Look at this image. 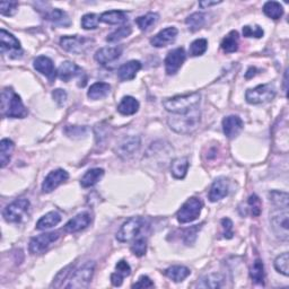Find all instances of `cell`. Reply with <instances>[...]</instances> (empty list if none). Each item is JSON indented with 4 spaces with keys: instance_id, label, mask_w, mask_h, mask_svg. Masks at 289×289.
<instances>
[{
    "instance_id": "obj_1",
    "label": "cell",
    "mask_w": 289,
    "mask_h": 289,
    "mask_svg": "<svg viewBox=\"0 0 289 289\" xmlns=\"http://www.w3.org/2000/svg\"><path fill=\"white\" fill-rule=\"evenodd\" d=\"M201 101L200 93H192L182 96H174L163 102V106L167 112L172 114L182 115L190 113L196 109H199Z\"/></svg>"
},
{
    "instance_id": "obj_2",
    "label": "cell",
    "mask_w": 289,
    "mask_h": 289,
    "mask_svg": "<svg viewBox=\"0 0 289 289\" xmlns=\"http://www.w3.org/2000/svg\"><path fill=\"white\" fill-rule=\"evenodd\" d=\"M200 110L196 109L191 111L190 113L182 115H177L174 114L173 117L168 118L167 123L169 128L174 130L178 133H183V134H189L192 133L198 129L200 124Z\"/></svg>"
},
{
    "instance_id": "obj_3",
    "label": "cell",
    "mask_w": 289,
    "mask_h": 289,
    "mask_svg": "<svg viewBox=\"0 0 289 289\" xmlns=\"http://www.w3.org/2000/svg\"><path fill=\"white\" fill-rule=\"evenodd\" d=\"M2 113L4 117L23 119L27 115L26 107L13 89L5 88L2 94Z\"/></svg>"
},
{
    "instance_id": "obj_4",
    "label": "cell",
    "mask_w": 289,
    "mask_h": 289,
    "mask_svg": "<svg viewBox=\"0 0 289 289\" xmlns=\"http://www.w3.org/2000/svg\"><path fill=\"white\" fill-rule=\"evenodd\" d=\"M145 219L143 217H131L124 222L117 233V240L121 243H127L137 239L141 229L145 227Z\"/></svg>"
},
{
    "instance_id": "obj_5",
    "label": "cell",
    "mask_w": 289,
    "mask_h": 289,
    "mask_svg": "<svg viewBox=\"0 0 289 289\" xmlns=\"http://www.w3.org/2000/svg\"><path fill=\"white\" fill-rule=\"evenodd\" d=\"M95 271V263L93 261H88L84 263L81 268H78L75 273L72 274L69 282L65 286L69 289H81L86 288L92 281Z\"/></svg>"
},
{
    "instance_id": "obj_6",
    "label": "cell",
    "mask_w": 289,
    "mask_h": 289,
    "mask_svg": "<svg viewBox=\"0 0 289 289\" xmlns=\"http://www.w3.org/2000/svg\"><path fill=\"white\" fill-rule=\"evenodd\" d=\"M203 208V202L201 199L197 197H192L186 200L183 206L180 208L177 214V218L181 224H188L195 222L196 219L199 218L201 210Z\"/></svg>"
},
{
    "instance_id": "obj_7",
    "label": "cell",
    "mask_w": 289,
    "mask_h": 289,
    "mask_svg": "<svg viewBox=\"0 0 289 289\" xmlns=\"http://www.w3.org/2000/svg\"><path fill=\"white\" fill-rule=\"evenodd\" d=\"M276 96V88L271 84H263L259 86L247 89L245 93V99L247 103L257 105L268 103L271 100H274Z\"/></svg>"
},
{
    "instance_id": "obj_8",
    "label": "cell",
    "mask_w": 289,
    "mask_h": 289,
    "mask_svg": "<svg viewBox=\"0 0 289 289\" xmlns=\"http://www.w3.org/2000/svg\"><path fill=\"white\" fill-rule=\"evenodd\" d=\"M288 208H276L270 214L271 227H273L276 236L282 241L288 240Z\"/></svg>"
},
{
    "instance_id": "obj_9",
    "label": "cell",
    "mask_w": 289,
    "mask_h": 289,
    "mask_svg": "<svg viewBox=\"0 0 289 289\" xmlns=\"http://www.w3.org/2000/svg\"><path fill=\"white\" fill-rule=\"evenodd\" d=\"M30 201L25 198L13 201L4 209V219L7 223H21L30 209Z\"/></svg>"
},
{
    "instance_id": "obj_10",
    "label": "cell",
    "mask_w": 289,
    "mask_h": 289,
    "mask_svg": "<svg viewBox=\"0 0 289 289\" xmlns=\"http://www.w3.org/2000/svg\"><path fill=\"white\" fill-rule=\"evenodd\" d=\"M0 51L2 53H7L10 58H21L23 54V50L21 43L13 34H10L4 28L0 30Z\"/></svg>"
},
{
    "instance_id": "obj_11",
    "label": "cell",
    "mask_w": 289,
    "mask_h": 289,
    "mask_svg": "<svg viewBox=\"0 0 289 289\" xmlns=\"http://www.w3.org/2000/svg\"><path fill=\"white\" fill-rule=\"evenodd\" d=\"M92 42L93 41L90 38L79 35H67L60 38L61 48L68 51V52L75 54H81L85 52L90 47V43Z\"/></svg>"
},
{
    "instance_id": "obj_12",
    "label": "cell",
    "mask_w": 289,
    "mask_h": 289,
    "mask_svg": "<svg viewBox=\"0 0 289 289\" xmlns=\"http://www.w3.org/2000/svg\"><path fill=\"white\" fill-rule=\"evenodd\" d=\"M60 237L59 232H49V233L40 234L30 241V245H28V250L32 254H40L44 252L47 248L58 241Z\"/></svg>"
},
{
    "instance_id": "obj_13",
    "label": "cell",
    "mask_w": 289,
    "mask_h": 289,
    "mask_svg": "<svg viewBox=\"0 0 289 289\" xmlns=\"http://www.w3.org/2000/svg\"><path fill=\"white\" fill-rule=\"evenodd\" d=\"M186 59V53L183 48H177L172 51H169L165 58V70L167 75L173 76L177 73L181 67L183 66L184 61Z\"/></svg>"
},
{
    "instance_id": "obj_14",
    "label": "cell",
    "mask_w": 289,
    "mask_h": 289,
    "mask_svg": "<svg viewBox=\"0 0 289 289\" xmlns=\"http://www.w3.org/2000/svg\"><path fill=\"white\" fill-rule=\"evenodd\" d=\"M68 178H69V174L62 168H58L55 169V171L50 172L43 181L42 191L44 194H50V192H52L58 188L60 184L66 182Z\"/></svg>"
},
{
    "instance_id": "obj_15",
    "label": "cell",
    "mask_w": 289,
    "mask_h": 289,
    "mask_svg": "<svg viewBox=\"0 0 289 289\" xmlns=\"http://www.w3.org/2000/svg\"><path fill=\"white\" fill-rule=\"evenodd\" d=\"M179 34L178 28L167 27L164 28L160 33H157L154 37H151L150 43L155 48H164L172 44Z\"/></svg>"
},
{
    "instance_id": "obj_16",
    "label": "cell",
    "mask_w": 289,
    "mask_h": 289,
    "mask_svg": "<svg viewBox=\"0 0 289 289\" xmlns=\"http://www.w3.org/2000/svg\"><path fill=\"white\" fill-rule=\"evenodd\" d=\"M122 54L121 47H105L96 51L94 59L100 65L105 66L110 62H113L120 58Z\"/></svg>"
},
{
    "instance_id": "obj_17",
    "label": "cell",
    "mask_w": 289,
    "mask_h": 289,
    "mask_svg": "<svg viewBox=\"0 0 289 289\" xmlns=\"http://www.w3.org/2000/svg\"><path fill=\"white\" fill-rule=\"evenodd\" d=\"M229 194V182L227 179L218 178L213 183L210 191H209V200L211 202H217L224 199Z\"/></svg>"
},
{
    "instance_id": "obj_18",
    "label": "cell",
    "mask_w": 289,
    "mask_h": 289,
    "mask_svg": "<svg viewBox=\"0 0 289 289\" xmlns=\"http://www.w3.org/2000/svg\"><path fill=\"white\" fill-rule=\"evenodd\" d=\"M243 127H244V123H243L242 119L237 115L226 117L223 120L224 133L229 139L237 137L243 130Z\"/></svg>"
},
{
    "instance_id": "obj_19",
    "label": "cell",
    "mask_w": 289,
    "mask_h": 289,
    "mask_svg": "<svg viewBox=\"0 0 289 289\" xmlns=\"http://www.w3.org/2000/svg\"><path fill=\"white\" fill-rule=\"evenodd\" d=\"M33 66L40 73H42L45 77H48L50 81H54L55 75L58 71H55V68L53 65V61L49 56L40 55L36 59H34Z\"/></svg>"
},
{
    "instance_id": "obj_20",
    "label": "cell",
    "mask_w": 289,
    "mask_h": 289,
    "mask_svg": "<svg viewBox=\"0 0 289 289\" xmlns=\"http://www.w3.org/2000/svg\"><path fill=\"white\" fill-rule=\"evenodd\" d=\"M82 75H84V70L71 61L62 62L58 69V77L65 83L70 82L76 77H81Z\"/></svg>"
},
{
    "instance_id": "obj_21",
    "label": "cell",
    "mask_w": 289,
    "mask_h": 289,
    "mask_svg": "<svg viewBox=\"0 0 289 289\" xmlns=\"http://www.w3.org/2000/svg\"><path fill=\"white\" fill-rule=\"evenodd\" d=\"M90 222H92V217H90L88 213L78 214L77 216L71 218L65 225V232H67V233H77V232L86 228Z\"/></svg>"
},
{
    "instance_id": "obj_22",
    "label": "cell",
    "mask_w": 289,
    "mask_h": 289,
    "mask_svg": "<svg viewBox=\"0 0 289 289\" xmlns=\"http://www.w3.org/2000/svg\"><path fill=\"white\" fill-rule=\"evenodd\" d=\"M141 69V62L138 60L128 61L122 65L118 70V77L121 82L132 81L137 75V72Z\"/></svg>"
},
{
    "instance_id": "obj_23",
    "label": "cell",
    "mask_w": 289,
    "mask_h": 289,
    "mask_svg": "<svg viewBox=\"0 0 289 289\" xmlns=\"http://www.w3.org/2000/svg\"><path fill=\"white\" fill-rule=\"evenodd\" d=\"M140 148V138L139 137H129L122 140L117 149L119 156L123 158L132 156L136 151Z\"/></svg>"
},
{
    "instance_id": "obj_24",
    "label": "cell",
    "mask_w": 289,
    "mask_h": 289,
    "mask_svg": "<svg viewBox=\"0 0 289 289\" xmlns=\"http://www.w3.org/2000/svg\"><path fill=\"white\" fill-rule=\"evenodd\" d=\"M131 274V268L127 261L121 260L115 265V273L111 275V282L113 286L119 287L122 285L123 279Z\"/></svg>"
},
{
    "instance_id": "obj_25",
    "label": "cell",
    "mask_w": 289,
    "mask_h": 289,
    "mask_svg": "<svg viewBox=\"0 0 289 289\" xmlns=\"http://www.w3.org/2000/svg\"><path fill=\"white\" fill-rule=\"evenodd\" d=\"M128 21V16L121 10H109L100 16V22L109 25H121Z\"/></svg>"
},
{
    "instance_id": "obj_26",
    "label": "cell",
    "mask_w": 289,
    "mask_h": 289,
    "mask_svg": "<svg viewBox=\"0 0 289 289\" xmlns=\"http://www.w3.org/2000/svg\"><path fill=\"white\" fill-rule=\"evenodd\" d=\"M189 160L186 157H178L171 163V173L175 179L183 180L189 169Z\"/></svg>"
},
{
    "instance_id": "obj_27",
    "label": "cell",
    "mask_w": 289,
    "mask_h": 289,
    "mask_svg": "<svg viewBox=\"0 0 289 289\" xmlns=\"http://www.w3.org/2000/svg\"><path fill=\"white\" fill-rule=\"evenodd\" d=\"M61 222V215L58 211H50L38 219L36 223L37 230H45L52 228Z\"/></svg>"
},
{
    "instance_id": "obj_28",
    "label": "cell",
    "mask_w": 289,
    "mask_h": 289,
    "mask_svg": "<svg viewBox=\"0 0 289 289\" xmlns=\"http://www.w3.org/2000/svg\"><path fill=\"white\" fill-rule=\"evenodd\" d=\"M45 18L49 20L50 22H52L54 25L56 26H62V27H67L70 25V18L66 11L54 8L51 9L49 11H47L45 14Z\"/></svg>"
},
{
    "instance_id": "obj_29",
    "label": "cell",
    "mask_w": 289,
    "mask_h": 289,
    "mask_svg": "<svg viewBox=\"0 0 289 289\" xmlns=\"http://www.w3.org/2000/svg\"><path fill=\"white\" fill-rule=\"evenodd\" d=\"M139 110V102L132 96H124L120 104L118 105V111L122 115H133Z\"/></svg>"
},
{
    "instance_id": "obj_30",
    "label": "cell",
    "mask_w": 289,
    "mask_h": 289,
    "mask_svg": "<svg viewBox=\"0 0 289 289\" xmlns=\"http://www.w3.org/2000/svg\"><path fill=\"white\" fill-rule=\"evenodd\" d=\"M111 92V86L106 83H95L89 87L87 96L93 101H98L106 98Z\"/></svg>"
},
{
    "instance_id": "obj_31",
    "label": "cell",
    "mask_w": 289,
    "mask_h": 289,
    "mask_svg": "<svg viewBox=\"0 0 289 289\" xmlns=\"http://www.w3.org/2000/svg\"><path fill=\"white\" fill-rule=\"evenodd\" d=\"M103 177V168H92L84 174V177L81 180V184L83 188H90V186H94L96 183H99Z\"/></svg>"
},
{
    "instance_id": "obj_32",
    "label": "cell",
    "mask_w": 289,
    "mask_h": 289,
    "mask_svg": "<svg viewBox=\"0 0 289 289\" xmlns=\"http://www.w3.org/2000/svg\"><path fill=\"white\" fill-rule=\"evenodd\" d=\"M191 271L184 265H173L165 270V275L175 282H182L190 276Z\"/></svg>"
},
{
    "instance_id": "obj_33",
    "label": "cell",
    "mask_w": 289,
    "mask_h": 289,
    "mask_svg": "<svg viewBox=\"0 0 289 289\" xmlns=\"http://www.w3.org/2000/svg\"><path fill=\"white\" fill-rule=\"evenodd\" d=\"M14 149L15 144L10 139L2 140V143H0V166L3 168L9 163Z\"/></svg>"
},
{
    "instance_id": "obj_34",
    "label": "cell",
    "mask_w": 289,
    "mask_h": 289,
    "mask_svg": "<svg viewBox=\"0 0 289 289\" xmlns=\"http://www.w3.org/2000/svg\"><path fill=\"white\" fill-rule=\"evenodd\" d=\"M222 49L226 53H234L239 50V33L236 31L229 32L222 41Z\"/></svg>"
},
{
    "instance_id": "obj_35",
    "label": "cell",
    "mask_w": 289,
    "mask_h": 289,
    "mask_svg": "<svg viewBox=\"0 0 289 289\" xmlns=\"http://www.w3.org/2000/svg\"><path fill=\"white\" fill-rule=\"evenodd\" d=\"M225 277L222 274H210L201 278L200 284L198 287L200 288H220L224 286Z\"/></svg>"
},
{
    "instance_id": "obj_36",
    "label": "cell",
    "mask_w": 289,
    "mask_h": 289,
    "mask_svg": "<svg viewBox=\"0 0 289 289\" xmlns=\"http://www.w3.org/2000/svg\"><path fill=\"white\" fill-rule=\"evenodd\" d=\"M264 265L261 260H256L253 262L251 270H250V277L254 284L257 285H264Z\"/></svg>"
},
{
    "instance_id": "obj_37",
    "label": "cell",
    "mask_w": 289,
    "mask_h": 289,
    "mask_svg": "<svg viewBox=\"0 0 289 289\" xmlns=\"http://www.w3.org/2000/svg\"><path fill=\"white\" fill-rule=\"evenodd\" d=\"M263 13L269 18L279 20L284 15V7L277 2H267L263 6Z\"/></svg>"
},
{
    "instance_id": "obj_38",
    "label": "cell",
    "mask_w": 289,
    "mask_h": 289,
    "mask_svg": "<svg viewBox=\"0 0 289 289\" xmlns=\"http://www.w3.org/2000/svg\"><path fill=\"white\" fill-rule=\"evenodd\" d=\"M205 22H206L205 15L201 13H194L186 17L185 24L188 25L189 31L197 32V31H199L203 25H205Z\"/></svg>"
},
{
    "instance_id": "obj_39",
    "label": "cell",
    "mask_w": 289,
    "mask_h": 289,
    "mask_svg": "<svg viewBox=\"0 0 289 289\" xmlns=\"http://www.w3.org/2000/svg\"><path fill=\"white\" fill-rule=\"evenodd\" d=\"M158 18H160V16L156 13H148L144 16H140L138 17L137 20H136V24L138 25V27L140 28L141 31H148L149 28L155 25Z\"/></svg>"
},
{
    "instance_id": "obj_40",
    "label": "cell",
    "mask_w": 289,
    "mask_h": 289,
    "mask_svg": "<svg viewBox=\"0 0 289 289\" xmlns=\"http://www.w3.org/2000/svg\"><path fill=\"white\" fill-rule=\"evenodd\" d=\"M131 33H132L131 26L123 25L121 27H119L118 30H115L114 32H112L111 34H109V35H107V37H106V41L110 42V43L119 42V41H121V40L128 37Z\"/></svg>"
},
{
    "instance_id": "obj_41",
    "label": "cell",
    "mask_w": 289,
    "mask_h": 289,
    "mask_svg": "<svg viewBox=\"0 0 289 289\" xmlns=\"http://www.w3.org/2000/svg\"><path fill=\"white\" fill-rule=\"evenodd\" d=\"M270 201L275 208H288V194L281 191H273L269 194Z\"/></svg>"
},
{
    "instance_id": "obj_42",
    "label": "cell",
    "mask_w": 289,
    "mask_h": 289,
    "mask_svg": "<svg viewBox=\"0 0 289 289\" xmlns=\"http://www.w3.org/2000/svg\"><path fill=\"white\" fill-rule=\"evenodd\" d=\"M275 269L286 277L289 275V254L287 252L277 257L275 260Z\"/></svg>"
},
{
    "instance_id": "obj_43",
    "label": "cell",
    "mask_w": 289,
    "mask_h": 289,
    "mask_svg": "<svg viewBox=\"0 0 289 289\" xmlns=\"http://www.w3.org/2000/svg\"><path fill=\"white\" fill-rule=\"evenodd\" d=\"M208 49V41L206 38H198L190 45V55L199 56L206 52Z\"/></svg>"
},
{
    "instance_id": "obj_44",
    "label": "cell",
    "mask_w": 289,
    "mask_h": 289,
    "mask_svg": "<svg viewBox=\"0 0 289 289\" xmlns=\"http://www.w3.org/2000/svg\"><path fill=\"white\" fill-rule=\"evenodd\" d=\"M73 269V265L69 264L68 267L64 268L61 271H59V274L54 277V280L52 282V285L51 287H55V288H60L64 286V282L68 279V277H69L71 270Z\"/></svg>"
},
{
    "instance_id": "obj_45",
    "label": "cell",
    "mask_w": 289,
    "mask_h": 289,
    "mask_svg": "<svg viewBox=\"0 0 289 289\" xmlns=\"http://www.w3.org/2000/svg\"><path fill=\"white\" fill-rule=\"evenodd\" d=\"M100 17L96 14H86L82 18V27L84 30H95L99 26Z\"/></svg>"
},
{
    "instance_id": "obj_46",
    "label": "cell",
    "mask_w": 289,
    "mask_h": 289,
    "mask_svg": "<svg viewBox=\"0 0 289 289\" xmlns=\"http://www.w3.org/2000/svg\"><path fill=\"white\" fill-rule=\"evenodd\" d=\"M131 251L137 257H143L147 251V240L145 237H138L134 239L133 244L131 245Z\"/></svg>"
},
{
    "instance_id": "obj_47",
    "label": "cell",
    "mask_w": 289,
    "mask_h": 289,
    "mask_svg": "<svg viewBox=\"0 0 289 289\" xmlns=\"http://www.w3.org/2000/svg\"><path fill=\"white\" fill-rule=\"evenodd\" d=\"M247 206L250 207L248 209H250V213L252 216L257 217L260 214H261V208H262L261 200H260V198L257 195H252L250 198H248Z\"/></svg>"
},
{
    "instance_id": "obj_48",
    "label": "cell",
    "mask_w": 289,
    "mask_h": 289,
    "mask_svg": "<svg viewBox=\"0 0 289 289\" xmlns=\"http://www.w3.org/2000/svg\"><path fill=\"white\" fill-rule=\"evenodd\" d=\"M264 35V31L259 25L254 26H244L243 27V36L245 37H256L261 38Z\"/></svg>"
},
{
    "instance_id": "obj_49",
    "label": "cell",
    "mask_w": 289,
    "mask_h": 289,
    "mask_svg": "<svg viewBox=\"0 0 289 289\" xmlns=\"http://www.w3.org/2000/svg\"><path fill=\"white\" fill-rule=\"evenodd\" d=\"M17 7H18V3L17 2H2L0 3V14L4 16H13Z\"/></svg>"
},
{
    "instance_id": "obj_50",
    "label": "cell",
    "mask_w": 289,
    "mask_h": 289,
    "mask_svg": "<svg viewBox=\"0 0 289 289\" xmlns=\"http://www.w3.org/2000/svg\"><path fill=\"white\" fill-rule=\"evenodd\" d=\"M200 229V226L199 225H197L195 226V227H191L189 229H186L184 232V236H183V241L186 245H190L194 243L197 239V233H198V230Z\"/></svg>"
},
{
    "instance_id": "obj_51",
    "label": "cell",
    "mask_w": 289,
    "mask_h": 289,
    "mask_svg": "<svg viewBox=\"0 0 289 289\" xmlns=\"http://www.w3.org/2000/svg\"><path fill=\"white\" fill-rule=\"evenodd\" d=\"M52 98L54 100V102L59 106H62L67 101V93L65 89H61V88H56L52 92Z\"/></svg>"
},
{
    "instance_id": "obj_52",
    "label": "cell",
    "mask_w": 289,
    "mask_h": 289,
    "mask_svg": "<svg viewBox=\"0 0 289 289\" xmlns=\"http://www.w3.org/2000/svg\"><path fill=\"white\" fill-rule=\"evenodd\" d=\"M222 226L224 228V237L225 239H232L233 237V223L229 218H224L222 219Z\"/></svg>"
},
{
    "instance_id": "obj_53",
    "label": "cell",
    "mask_w": 289,
    "mask_h": 289,
    "mask_svg": "<svg viewBox=\"0 0 289 289\" xmlns=\"http://www.w3.org/2000/svg\"><path fill=\"white\" fill-rule=\"evenodd\" d=\"M154 287V282L150 280L149 277L141 276L139 280L132 285V288H151Z\"/></svg>"
},
{
    "instance_id": "obj_54",
    "label": "cell",
    "mask_w": 289,
    "mask_h": 289,
    "mask_svg": "<svg viewBox=\"0 0 289 289\" xmlns=\"http://www.w3.org/2000/svg\"><path fill=\"white\" fill-rule=\"evenodd\" d=\"M218 4H222V2H200L199 6L202 9H206L208 7H210V6H215V5H218Z\"/></svg>"
},
{
    "instance_id": "obj_55",
    "label": "cell",
    "mask_w": 289,
    "mask_h": 289,
    "mask_svg": "<svg viewBox=\"0 0 289 289\" xmlns=\"http://www.w3.org/2000/svg\"><path fill=\"white\" fill-rule=\"evenodd\" d=\"M284 84H285V93H287V70L285 71V79H284Z\"/></svg>"
}]
</instances>
